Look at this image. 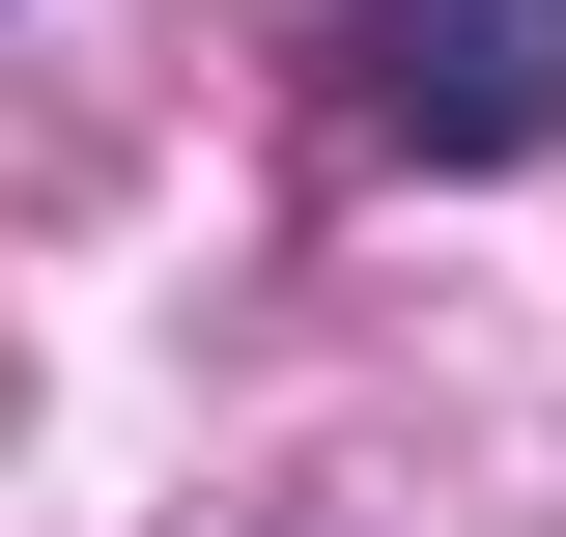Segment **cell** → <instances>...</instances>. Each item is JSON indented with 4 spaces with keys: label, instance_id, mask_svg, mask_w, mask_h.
I'll use <instances>...</instances> for the list:
<instances>
[{
    "label": "cell",
    "instance_id": "obj_1",
    "mask_svg": "<svg viewBox=\"0 0 566 537\" xmlns=\"http://www.w3.org/2000/svg\"><path fill=\"white\" fill-rule=\"evenodd\" d=\"M312 57L397 170H538L566 141V0H312Z\"/></svg>",
    "mask_w": 566,
    "mask_h": 537
}]
</instances>
